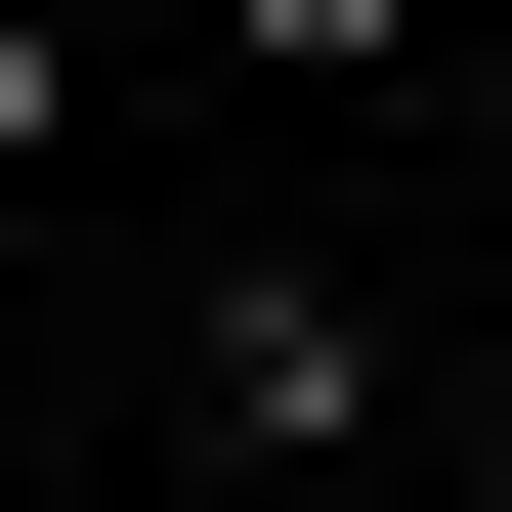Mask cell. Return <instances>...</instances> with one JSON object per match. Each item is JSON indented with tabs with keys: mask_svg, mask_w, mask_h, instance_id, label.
<instances>
[{
	"mask_svg": "<svg viewBox=\"0 0 512 512\" xmlns=\"http://www.w3.org/2000/svg\"><path fill=\"white\" fill-rule=\"evenodd\" d=\"M214 470H384V299L342 256H214Z\"/></svg>",
	"mask_w": 512,
	"mask_h": 512,
	"instance_id": "1",
	"label": "cell"
},
{
	"mask_svg": "<svg viewBox=\"0 0 512 512\" xmlns=\"http://www.w3.org/2000/svg\"><path fill=\"white\" fill-rule=\"evenodd\" d=\"M470 171H512V0H470Z\"/></svg>",
	"mask_w": 512,
	"mask_h": 512,
	"instance_id": "4",
	"label": "cell"
},
{
	"mask_svg": "<svg viewBox=\"0 0 512 512\" xmlns=\"http://www.w3.org/2000/svg\"><path fill=\"white\" fill-rule=\"evenodd\" d=\"M43 128H86V0H0V214H43Z\"/></svg>",
	"mask_w": 512,
	"mask_h": 512,
	"instance_id": "3",
	"label": "cell"
},
{
	"mask_svg": "<svg viewBox=\"0 0 512 512\" xmlns=\"http://www.w3.org/2000/svg\"><path fill=\"white\" fill-rule=\"evenodd\" d=\"M427 43H470V0H256V86H427Z\"/></svg>",
	"mask_w": 512,
	"mask_h": 512,
	"instance_id": "2",
	"label": "cell"
}]
</instances>
